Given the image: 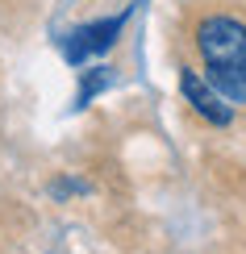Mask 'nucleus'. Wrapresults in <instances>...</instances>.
Masks as SVG:
<instances>
[{"mask_svg": "<svg viewBox=\"0 0 246 254\" xmlns=\"http://www.w3.org/2000/svg\"><path fill=\"white\" fill-rule=\"evenodd\" d=\"M179 92H184V100H188L209 125H230V121H234V109L226 104V96H221L205 75H196L192 67H179Z\"/></svg>", "mask_w": 246, "mask_h": 254, "instance_id": "nucleus-2", "label": "nucleus"}, {"mask_svg": "<svg viewBox=\"0 0 246 254\" xmlns=\"http://www.w3.org/2000/svg\"><path fill=\"white\" fill-rule=\"evenodd\" d=\"M121 25H125V13L121 17H104V21H92V25H80L76 34L67 38V59L71 63H80V59H88V55H100V50H109L117 34H121Z\"/></svg>", "mask_w": 246, "mask_h": 254, "instance_id": "nucleus-3", "label": "nucleus"}, {"mask_svg": "<svg viewBox=\"0 0 246 254\" xmlns=\"http://www.w3.org/2000/svg\"><path fill=\"white\" fill-rule=\"evenodd\" d=\"M192 42L205 63V79L230 104H246V21L234 13H209L196 21Z\"/></svg>", "mask_w": 246, "mask_h": 254, "instance_id": "nucleus-1", "label": "nucleus"}, {"mask_svg": "<svg viewBox=\"0 0 246 254\" xmlns=\"http://www.w3.org/2000/svg\"><path fill=\"white\" fill-rule=\"evenodd\" d=\"M109 83H113V71L109 67H88V71H83V83H80V104H88L96 92H104Z\"/></svg>", "mask_w": 246, "mask_h": 254, "instance_id": "nucleus-4", "label": "nucleus"}]
</instances>
